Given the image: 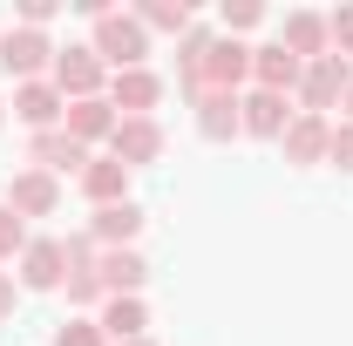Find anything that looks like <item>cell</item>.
<instances>
[{
  "label": "cell",
  "instance_id": "f546056e",
  "mask_svg": "<svg viewBox=\"0 0 353 346\" xmlns=\"http://www.w3.org/2000/svg\"><path fill=\"white\" fill-rule=\"evenodd\" d=\"M14 292H21V285H14V272H0V326L14 319Z\"/></svg>",
  "mask_w": 353,
  "mask_h": 346
},
{
  "label": "cell",
  "instance_id": "484cf974",
  "mask_svg": "<svg viewBox=\"0 0 353 346\" xmlns=\"http://www.w3.org/2000/svg\"><path fill=\"white\" fill-rule=\"evenodd\" d=\"M54 346H109V333H102L95 319H61V326H54Z\"/></svg>",
  "mask_w": 353,
  "mask_h": 346
},
{
  "label": "cell",
  "instance_id": "8fae6325",
  "mask_svg": "<svg viewBox=\"0 0 353 346\" xmlns=\"http://www.w3.org/2000/svg\"><path fill=\"white\" fill-rule=\"evenodd\" d=\"M163 102V75L157 68H123V75H109V109L116 116H150Z\"/></svg>",
  "mask_w": 353,
  "mask_h": 346
},
{
  "label": "cell",
  "instance_id": "e0dca14e",
  "mask_svg": "<svg viewBox=\"0 0 353 346\" xmlns=\"http://www.w3.org/2000/svg\"><path fill=\"white\" fill-rule=\"evenodd\" d=\"M130 176L116 156H88V170H82V197L95 204V211H109V204H130Z\"/></svg>",
  "mask_w": 353,
  "mask_h": 346
},
{
  "label": "cell",
  "instance_id": "603a6c76",
  "mask_svg": "<svg viewBox=\"0 0 353 346\" xmlns=\"http://www.w3.org/2000/svg\"><path fill=\"white\" fill-rule=\"evenodd\" d=\"M218 28L238 41V34H252V28H265V0H224L218 7Z\"/></svg>",
  "mask_w": 353,
  "mask_h": 346
},
{
  "label": "cell",
  "instance_id": "f1b7e54d",
  "mask_svg": "<svg viewBox=\"0 0 353 346\" xmlns=\"http://www.w3.org/2000/svg\"><path fill=\"white\" fill-rule=\"evenodd\" d=\"M48 21H54V0H21L14 7V28H41L48 34Z\"/></svg>",
  "mask_w": 353,
  "mask_h": 346
},
{
  "label": "cell",
  "instance_id": "1f68e13d",
  "mask_svg": "<svg viewBox=\"0 0 353 346\" xmlns=\"http://www.w3.org/2000/svg\"><path fill=\"white\" fill-rule=\"evenodd\" d=\"M340 109H347V123H353V88H347V102H340Z\"/></svg>",
  "mask_w": 353,
  "mask_h": 346
},
{
  "label": "cell",
  "instance_id": "ac0fdd59",
  "mask_svg": "<svg viewBox=\"0 0 353 346\" xmlns=\"http://www.w3.org/2000/svg\"><path fill=\"white\" fill-rule=\"evenodd\" d=\"M88 238H95V245H102V252H123V245H136V238H143V204H109V211H95L88 217Z\"/></svg>",
  "mask_w": 353,
  "mask_h": 346
},
{
  "label": "cell",
  "instance_id": "30bf717a",
  "mask_svg": "<svg viewBox=\"0 0 353 346\" xmlns=\"http://www.w3.org/2000/svg\"><path fill=\"white\" fill-rule=\"evenodd\" d=\"M292 95H272V88H245L238 95V123H245V136H265V143H279L285 136V123L299 116V109H285Z\"/></svg>",
  "mask_w": 353,
  "mask_h": 346
},
{
  "label": "cell",
  "instance_id": "4dcf8cb0",
  "mask_svg": "<svg viewBox=\"0 0 353 346\" xmlns=\"http://www.w3.org/2000/svg\"><path fill=\"white\" fill-rule=\"evenodd\" d=\"M116 346H157V340H150V333H143V340H116Z\"/></svg>",
  "mask_w": 353,
  "mask_h": 346
},
{
  "label": "cell",
  "instance_id": "83f0119b",
  "mask_svg": "<svg viewBox=\"0 0 353 346\" xmlns=\"http://www.w3.org/2000/svg\"><path fill=\"white\" fill-rule=\"evenodd\" d=\"M326 163H340V170L353 176V123H347V116L333 123V143H326Z\"/></svg>",
  "mask_w": 353,
  "mask_h": 346
},
{
  "label": "cell",
  "instance_id": "6da1fadb",
  "mask_svg": "<svg viewBox=\"0 0 353 346\" xmlns=\"http://www.w3.org/2000/svg\"><path fill=\"white\" fill-rule=\"evenodd\" d=\"M88 48L102 54V68H109V75H123V68H143V54H150V28H143L136 14H102Z\"/></svg>",
  "mask_w": 353,
  "mask_h": 346
},
{
  "label": "cell",
  "instance_id": "44dd1931",
  "mask_svg": "<svg viewBox=\"0 0 353 346\" xmlns=\"http://www.w3.org/2000/svg\"><path fill=\"white\" fill-rule=\"evenodd\" d=\"M197 136H204V143H231V136H245V123H238V95H218V88H211V95L197 102Z\"/></svg>",
  "mask_w": 353,
  "mask_h": 346
},
{
  "label": "cell",
  "instance_id": "cb8c5ba5",
  "mask_svg": "<svg viewBox=\"0 0 353 346\" xmlns=\"http://www.w3.org/2000/svg\"><path fill=\"white\" fill-rule=\"evenodd\" d=\"M61 258H68V272H102V245L88 231H68L61 238Z\"/></svg>",
  "mask_w": 353,
  "mask_h": 346
},
{
  "label": "cell",
  "instance_id": "277c9868",
  "mask_svg": "<svg viewBox=\"0 0 353 346\" xmlns=\"http://www.w3.org/2000/svg\"><path fill=\"white\" fill-rule=\"evenodd\" d=\"M0 68H7L14 82H48L54 41H48L41 28H7V34H0Z\"/></svg>",
  "mask_w": 353,
  "mask_h": 346
},
{
  "label": "cell",
  "instance_id": "7402d4cb",
  "mask_svg": "<svg viewBox=\"0 0 353 346\" xmlns=\"http://www.w3.org/2000/svg\"><path fill=\"white\" fill-rule=\"evenodd\" d=\"M136 21H143L150 34H176V41L197 28V14H190L183 0H143V7H136Z\"/></svg>",
  "mask_w": 353,
  "mask_h": 346
},
{
  "label": "cell",
  "instance_id": "8992f818",
  "mask_svg": "<svg viewBox=\"0 0 353 346\" xmlns=\"http://www.w3.org/2000/svg\"><path fill=\"white\" fill-rule=\"evenodd\" d=\"M68 258H61V238H28V252L14 258V285L21 292H61Z\"/></svg>",
  "mask_w": 353,
  "mask_h": 346
},
{
  "label": "cell",
  "instance_id": "ba28073f",
  "mask_svg": "<svg viewBox=\"0 0 353 346\" xmlns=\"http://www.w3.org/2000/svg\"><path fill=\"white\" fill-rule=\"evenodd\" d=\"M88 156H95V150H82L68 130H41L28 143V170H48V176H82Z\"/></svg>",
  "mask_w": 353,
  "mask_h": 346
},
{
  "label": "cell",
  "instance_id": "3957f363",
  "mask_svg": "<svg viewBox=\"0 0 353 346\" xmlns=\"http://www.w3.org/2000/svg\"><path fill=\"white\" fill-rule=\"evenodd\" d=\"M353 88V68L340 54H326V61H306V75L292 88V102H299V116H326V109H340Z\"/></svg>",
  "mask_w": 353,
  "mask_h": 346
},
{
  "label": "cell",
  "instance_id": "d4e9b609",
  "mask_svg": "<svg viewBox=\"0 0 353 346\" xmlns=\"http://www.w3.org/2000/svg\"><path fill=\"white\" fill-rule=\"evenodd\" d=\"M28 238H34V231H28L21 217L0 204V265H14V258H21V252H28Z\"/></svg>",
  "mask_w": 353,
  "mask_h": 346
},
{
  "label": "cell",
  "instance_id": "5bb4252c",
  "mask_svg": "<svg viewBox=\"0 0 353 346\" xmlns=\"http://www.w3.org/2000/svg\"><path fill=\"white\" fill-rule=\"evenodd\" d=\"M116 123H123V116L109 109V95H88V102H68V116H61V130L75 136L82 150H95V143L109 150V136H116Z\"/></svg>",
  "mask_w": 353,
  "mask_h": 346
},
{
  "label": "cell",
  "instance_id": "52a82bcc",
  "mask_svg": "<svg viewBox=\"0 0 353 346\" xmlns=\"http://www.w3.org/2000/svg\"><path fill=\"white\" fill-rule=\"evenodd\" d=\"M0 204L21 217V224H28V217H54V211H61V176H48V170H14Z\"/></svg>",
  "mask_w": 353,
  "mask_h": 346
},
{
  "label": "cell",
  "instance_id": "d6a6232c",
  "mask_svg": "<svg viewBox=\"0 0 353 346\" xmlns=\"http://www.w3.org/2000/svg\"><path fill=\"white\" fill-rule=\"evenodd\" d=\"M0 123H7V109H0Z\"/></svg>",
  "mask_w": 353,
  "mask_h": 346
},
{
  "label": "cell",
  "instance_id": "ffe728a7",
  "mask_svg": "<svg viewBox=\"0 0 353 346\" xmlns=\"http://www.w3.org/2000/svg\"><path fill=\"white\" fill-rule=\"evenodd\" d=\"M95 326L109 333V346H116V340H143V333H150V305H143V299H102Z\"/></svg>",
  "mask_w": 353,
  "mask_h": 346
},
{
  "label": "cell",
  "instance_id": "9a60e30c",
  "mask_svg": "<svg viewBox=\"0 0 353 346\" xmlns=\"http://www.w3.org/2000/svg\"><path fill=\"white\" fill-rule=\"evenodd\" d=\"M326 143H333V123H326V116H292V123H285V136H279L285 163H299V170L326 163Z\"/></svg>",
  "mask_w": 353,
  "mask_h": 346
},
{
  "label": "cell",
  "instance_id": "2e32d148",
  "mask_svg": "<svg viewBox=\"0 0 353 346\" xmlns=\"http://www.w3.org/2000/svg\"><path fill=\"white\" fill-rule=\"evenodd\" d=\"M299 75H306V61H299V54H285L279 41L252 48V88H272V95H292V88H299Z\"/></svg>",
  "mask_w": 353,
  "mask_h": 346
},
{
  "label": "cell",
  "instance_id": "7c38bea8",
  "mask_svg": "<svg viewBox=\"0 0 353 346\" xmlns=\"http://www.w3.org/2000/svg\"><path fill=\"white\" fill-rule=\"evenodd\" d=\"M279 48H285V54H299V61H326V54H333V41H326V14L292 7V14L279 21Z\"/></svg>",
  "mask_w": 353,
  "mask_h": 346
},
{
  "label": "cell",
  "instance_id": "d6986e66",
  "mask_svg": "<svg viewBox=\"0 0 353 346\" xmlns=\"http://www.w3.org/2000/svg\"><path fill=\"white\" fill-rule=\"evenodd\" d=\"M102 285H109V299H143V285H150V258L123 245V252H102Z\"/></svg>",
  "mask_w": 353,
  "mask_h": 346
},
{
  "label": "cell",
  "instance_id": "7a4b0ae2",
  "mask_svg": "<svg viewBox=\"0 0 353 346\" xmlns=\"http://www.w3.org/2000/svg\"><path fill=\"white\" fill-rule=\"evenodd\" d=\"M48 82L61 88V102H88V95H109V68H102L95 48H54Z\"/></svg>",
  "mask_w": 353,
  "mask_h": 346
},
{
  "label": "cell",
  "instance_id": "9c48e42d",
  "mask_svg": "<svg viewBox=\"0 0 353 346\" xmlns=\"http://www.w3.org/2000/svg\"><path fill=\"white\" fill-rule=\"evenodd\" d=\"M245 82H252V48L231 41V34H218L211 54H204V88H218V95H245Z\"/></svg>",
  "mask_w": 353,
  "mask_h": 346
},
{
  "label": "cell",
  "instance_id": "4316f807",
  "mask_svg": "<svg viewBox=\"0 0 353 346\" xmlns=\"http://www.w3.org/2000/svg\"><path fill=\"white\" fill-rule=\"evenodd\" d=\"M326 41H333L340 61L353 54V7H333V14H326Z\"/></svg>",
  "mask_w": 353,
  "mask_h": 346
},
{
  "label": "cell",
  "instance_id": "5b68a950",
  "mask_svg": "<svg viewBox=\"0 0 353 346\" xmlns=\"http://www.w3.org/2000/svg\"><path fill=\"white\" fill-rule=\"evenodd\" d=\"M109 156H116L123 170H150V163H163V123H157V116H123L116 136H109Z\"/></svg>",
  "mask_w": 353,
  "mask_h": 346
},
{
  "label": "cell",
  "instance_id": "4fadbf2b",
  "mask_svg": "<svg viewBox=\"0 0 353 346\" xmlns=\"http://www.w3.org/2000/svg\"><path fill=\"white\" fill-rule=\"evenodd\" d=\"M14 116L41 136V130H61L68 102H61V88H54V82H14Z\"/></svg>",
  "mask_w": 353,
  "mask_h": 346
}]
</instances>
